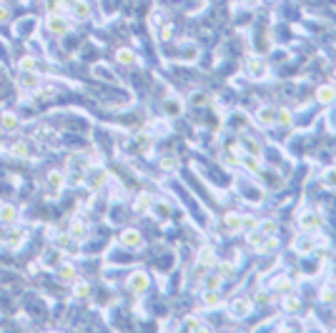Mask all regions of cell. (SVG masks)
<instances>
[{"label":"cell","mask_w":336,"mask_h":333,"mask_svg":"<svg viewBox=\"0 0 336 333\" xmlns=\"http://www.w3.org/2000/svg\"><path fill=\"white\" fill-rule=\"evenodd\" d=\"M191 100H193L196 105H201V103H206V95H203V93H196V95H193Z\"/></svg>","instance_id":"cell-41"},{"label":"cell","mask_w":336,"mask_h":333,"mask_svg":"<svg viewBox=\"0 0 336 333\" xmlns=\"http://www.w3.org/2000/svg\"><path fill=\"white\" fill-rule=\"evenodd\" d=\"M334 95H336L334 88H329V85H321V88H319V100H321V103H331Z\"/></svg>","instance_id":"cell-20"},{"label":"cell","mask_w":336,"mask_h":333,"mask_svg":"<svg viewBox=\"0 0 336 333\" xmlns=\"http://www.w3.org/2000/svg\"><path fill=\"white\" fill-rule=\"evenodd\" d=\"M226 226H229V231H239V228H241V215L229 213V215H226Z\"/></svg>","instance_id":"cell-23"},{"label":"cell","mask_w":336,"mask_h":333,"mask_svg":"<svg viewBox=\"0 0 336 333\" xmlns=\"http://www.w3.org/2000/svg\"><path fill=\"white\" fill-rule=\"evenodd\" d=\"M15 218H18L15 206H10V203H3V206H0V223H13Z\"/></svg>","instance_id":"cell-8"},{"label":"cell","mask_w":336,"mask_h":333,"mask_svg":"<svg viewBox=\"0 0 336 333\" xmlns=\"http://www.w3.org/2000/svg\"><path fill=\"white\" fill-rule=\"evenodd\" d=\"M261 68H264V65H261L258 58H251V60H248V70H251L253 78H264V70H261Z\"/></svg>","instance_id":"cell-19"},{"label":"cell","mask_w":336,"mask_h":333,"mask_svg":"<svg viewBox=\"0 0 336 333\" xmlns=\"http://www.w3.org/2000/svg\"><path fill=\"white\" fill-rule=\"evenodd\" d=\"M319 223H321V218H319L316 213H304V215H301V228H306V231L319 228Z\"/></svg>","instance_id":"cell-11"},{"label":"cell","mask_w":336,"mask_h":333,"mask_svg":"<svg viewBox=\"0 0 336 333\" xmlns=\"http://www.w3.org/2000/svg\"><path fill=\"white\" fill-rule=\"evenodd\" d=\"M258 226H261L258 231H261V233H266V236L276 231V223H274V220H261V223H258Z\"/></svg>","instance_id":"cell-28"},{"label":"cell","mask_w":336,"mask_h":333,"mask_svg":"<svg viewBox=\"0 0 336 333\" xmlns=\"http://www.w3.org/2000/svg\"><path fill=\"white\" fill-rule=\"evenodd\" d=\"M243 3H248V5H258V0H243Z\"/></svg>","instance_id":"cell-43"},{"label":"cell","mask_w":336,"mask_h":333,"mask_svg":"<svg viewBox=\"0 0 336 333\" xmlns=\"http://www.w3.org/2000/svg\"><path fill=\"white\" fill-rule=\"evenodd\" d=\"M46 180H48V186H50V188H63V183H65V173H63V170H58V168H53V170H48Z\"/></svg>","instance_id":"cell-6"},{"label":"cell","mask_w":336,"mask_h":333,"mask_svg":"<svg viewBox=\"0 0 336 333\" xmlns=\"http://www.w3.org/2000/svg\"><path fill=\"white\" fill-rule=\"evenodd\" d=\"M3 20H8V8L0 5V23H3Z\"/></svg>","instance_id":"cell-42"},{"label":"cell","mask_w":336,"mask_h":333,"mask_svg":"<svg viewBox=\"0 0 336 333\" xmlns=\"http://www.w3.org/2000/svg\"><path fill=\"white\" fill-rule=\"evenodd\" d=\"M58 278H60V281H73V278H76V271H73V266H68V263L58 266Z\"/></svg>","instance_id":"cell-17"},{"label":"cell","mask_w":336,"mask_h":333,"mask_svg":"<svg viewBox=\"0 0 336 333\" xmlns=\"http://www.w3.org/2000/svg\"><path fill=\"white\" fill-rule=\"evenodd\" d=\"M148 208H151V196L141 193V196L136 198V210H148Z\"/></svg>","instance_id":"cell-22"},{"label":"cell","mask_w":336,"mask_h":333,"mask_svg":"<svg viewBox=\"0 0 336 333\" xmlns=\"http://www.w3.org/2000/svg\"><path fill=\"white\" fill-rule=\"evenodd\" d=\"M324 180H326V183H329V186H334V188H336V168H334V170H329V173H326V178H324Z\"/></svg>","instance_id":"cell-37"},{"label":"cell","mask_w":336,"mask_h":333,"mask_svg":"<svg viewBox=\"0 0 336 333\" xmlns=\"http://www.w3.org/2000/svg\"><path fill=\"white\" fill-rule=\"evenodd\" d=\"M35 65H38V60H35L33 55H23L20 60H18V68L25 73V70H35Z\"/></svg>","instance_id":"cell-18"},{"label":"cell","mask_w":336,"mask_h":333,"mask_svg":"<svg viewBox=\"0 0 336 333\" xmlns=\"http://www.w3.org/2000/svg\"><path fill=\"white\" fill-rule=\"evenodd\" d=\"M241 161H243V166H246V168H248V170H258V168H261V166H258V161H256V158H248V156H243V158H241Z\"/></svg>","instance_id":"cell-32"},{"label":"cell","mask_w":336,"mask_h":333,"mask_svg":"<svg viewBox=\"0 0 336 333\" xmlns=\"http://www.w3.org/2000/svg\"><path fill=\"white\" fill-rule=\"evenodd\" d=\"M8 153H10L13 158H28V145H25L23 140H15V143H10Z\"/></svg>","instance_id":"cell-10"},{"label":"cell","mask_w":336,"mask_h":333,"mask_svg":"<svg viewBox=\"0 0 336 333\" xmlns=\"http://www.w3.org/2000/svg\"><path fill=\"white\" fill-rule=\"evenodd\" d=\"M248 311H251V301H246V298H239V301H234V306H231V316H234V318H246Z\"/></svg>","instance_id":"cell-5"},{"label":"cell","mask_w":336,"mask_h":333,"mask_svg":"<svg viewBox=\"0 0 336 333\" xmlns=\"http://www.w3.org/2000/svg\"><path fill=\"white\" fill-rule=\"evenodd\" d=\"M121 246H126V248H138V246H141V233H138L136 228H126V231L121 233Z\"/></svg>","instance_id":"cell-3"},{"label":"cell","mask_w":336,"mask_h":333,"mask_svg":"<svg viewBox=\"0 0 336 333\" xmlns=\"http://www.w3.org/2000/svg\"><path fill=\"white\" fill-rule=\"evenodd\" d=\"M258 121L264 123V125H269V123L274 121V113H271L269 108H261V110H258Z\"/></svg>","instance_id":"cell-27"},{"label":"cell","mask_w":336,"mask_h":333,"mask_svg":"<svg viewBox=\"0 0 336 333\" xmlns=\"http://www.w3.org/2000/svg\"><path fill=\"white\" fill-rule=\"evenodd\" d=\"M243 143H246V148H248L251 153H258V145H256V140H248V138H246Z\"/></svg>","instance_id":"cell-39"},{"label":"cell","mask_w":336,"mask_h":333,"mask_svg":"<svg viewBox=\"0 0 336 333\" xmlns=\"http://www.w3.org/2000/svg\"><path fill=\"white\" fill-rule=\"evenodd\" d=\"M70 13H73V18H76V20H88L91 8H88L86 3H81V0H76V3L70 5Z\"/></svg>","instance_id":"cell-7"},{"label":"cell","mask_w":336,"mask_h":333,"mask_svg":"<svg viewBox=\"0 0 336 333\" xmlns=\"http://www.w3.org/2000/svg\"><path fill=\"white\" fill-rule=\"evenodd\" d=\"M334 78H336V70H334Z\"/></svg>","instance_id":"cell-44"},{"label":"cell","mask_w":336,"mask_h":333,"mask_svg":"<svg viewBox=\"0 0 336 333\" xmlns=\"http://www.w3.org/2000/svg\"><path fill=\"white\" fill-rule=\"evenodd\" d=\"M274 248H276V238H274V236L258 243V250H261V253H269V250H274Z\"/></svg>","instance_id":"cell-26"},{"label":"cell","mask_w":336,"mask_h":333,"mask_svg":"<svg viewBox=\"0 0 336 333\" xmlns=\"http://www.w3.org/2000/svg\"><path fill=\"white\" fill-rule=\"evenodd\" d=\"M116 58H118V63H123V65H128V63H133V60H136V58H133V53H131L128 48H121Z\"/></svg>","instance_id":"cell-25"},{"label":"cell","mask_w":336,"mask_h":333,"mask_svg":"<svg viewBox=\"0 0 336 333\" xmlns=\"http://www.w3.org/2000/svg\"><path fill=\"white\" fill-rule=\"evenodd\" d=\"M158 35H161V41H166V38H171V28H168V25H163Z\"/></svg>","instance_id":"cell-40"},{"label":"cell","mask_w":336,"mask_h":333,"mask_svg":"<svg viewBox=\"0 0 336 333\" xmlns=\"http://www.w3.org/2000/svg\"><path fill=\"white\" fill-rule=\"evenodd\" d=\"M73 295H76V298H88V295H91L88 283H86V281H78L76 286H73Z\"/></svg>","instance_id":"cell-16"},{"label":"cell","mask_w":336,"mask_h":333,"mask_svg":"<svg viewBox=\"0 0 336 333\" xmlns=\"http://www.w3.org/2000/svg\"><path fill=\"white\" fill-rule=\"evenodd\" d=\"M20 83H23V85H28V88H38V85H41V81L33 76V70H25V76L20 78Z\"/></svg>","instance_id":"cell-21"},{"label":"cell","mask_w":336,"mask_h":333,"mask_svg":"<svg viewBox=\"0 0 336 333\" xmlns=\"http://www.w3.org/2000/svg\"><path fill=\"white\" fill-rule=\"evenodd\" d=\"M274 288H279V291H286V288H291V281H288L286 276H281V278H276V281H274Z\"/></svg>","instance_id":"cell-31"},{"label":"cell","mask_w":336,"mask_h":333,"mask_svg":"<svg viewBox=\"0 0 336 333\" xmlns=\"http://www.w3.org/2000/svg\"><path fill=\"white\" fill-rule=\"evenodd\" d=\"M276 121H279L281 125H286V123H288V110H284V108H281V110H279V118H276Z\"/></svg>","instance_id":"cell-38"},{"label":"cell","mask_w":336,"mask_h":333,"mask_svg":"<svg viewBox=\"0 0 336 333\" xmlns=\"http://www.w3.org/2000/svg\"><path fill=\"white\" fill-rule=\"evenodd\" d=\"M261 241H264V238H261V231H256V228H251V233H248V243H253V246H258Z\"/></svg>","instance_id":"cell-33"},{"label":"cell","mask_w":336,"mask_h":333,"mask_svg":"<svg viewBox=\"0 0 336 333\" xmlns=\"http://www.w3.org/2000/svg\"><path fill=\"white\" fill-rule=\"evenodd\" d=\"M203 303H206V306H216V303H218V293H216V288H206V293H203Z\"/></svg>","instance_id":"cell-24"},{"label":"cell","mask_w":336,"mask_h":333,"mask_svg":"<svg viewBox=\"0 0 336 333\" xmlns=\"http://www.w3.org/2000/svg\"><path fill=\"white\" fill-rule=\"evenodd\" d=\"M218 283H221V276H208L206 278V288H216Z\"/></svg>","instance_id":"cell-36"},{"label":"cell","mask_w":336,"mask_h":333,"mask_svg":"<svg viewBox=\"0 0 336 333\" xmlns=\"http://www.w3.org/2000/svg\"><path fill=\"white\" fill-rule=\"evenodd\" d=\"M213 263V250L211 248H201V253H198V276L206 271V266H211Z\"/></svg>","instance_id":"cell-9"},{"label":"cell","mask_w":336,"mask_h":333,"mask_svg":"<svg viewBox=\"0 0 336 333\" xmlns=\"http://www.w3.org/2000/svg\"><path fill=\"white\" fill-rule=\"evenodd\" d=\"M284 308H286V311H296V308H298V298H296V295H288V298H284Z\"/></svg>","instance_id":"cell-30"},{"label":"cell","mask_w":336,"mask_h":333,"mask_svg":"<svg viewBox=\"0 0 336 333\" xmlns=\"http://www.w3.org/2000/svg\"><path fill=\"white\" fill-rule=\"evenodd\" d=\"M83 233H86V223H83V220H73V223H70V231H68V236L70 238H83Z\"/></svg>","instance_id":"cell-13"},{"label":"cell","mask_w":336,"mask_h":333,"mask_svg":"<svg viewBox=\"0 0 336 333\" xmlns=\"http://www.w3.org/2000/svg\"><path fill=\"white\" fill-rule=\"evenodd\" d=\"M321 301H324V303H334V301H336V286H334V283H326V286H324Z\"/></svg>","instance_id":"cell-15"},{"label":"cell","mask_w":336,"mask_h":333,"mask_svg":"<svg viewBox=\"0 0 336 333\" xmlns=\"http://www.w3.org/2000/svg\"><path fill=\"white\" fill-rule=\"evenodd\" d=\"M23 238H25V231L23 228H13L10 236H8V248H18L23 243Z\"/></svg>","instance_id":"cell-12"},{"label":"cell","mask_w":336,"mask_h":333,"mask_svg":"<svg viewBox=\"0 0 336 333\" xmlns=\"http://www.w3.org/2000/svg\"><path fill=\"white\" fill-rule=\"evenodd\" d=\"M296 250L298 253H309V250H314V241L311 238H306V236H301V238H296Z\"/></svg>","instance_id":"cell-14"},{"label":"cell","mask_w":336,"mask_h":333,"mask_svg":"<svg viewBox=\"0 0 336 333\" xmlns=\"http://www.w3.org/2000/svg\"><path fill=\"white\" fill-rule=\"evenodd\" d=\"M163 170H176V158L173 156H166V158H161V163H158Z\"/></svg>","instance_id":"cell-29"},{"label":"cell","mask_w":336,"mask_h":333,"mask_svg":"<svg viewBox=\"0 0 336 333\" xmlns=\"http://www.w3.org/2000/svg\"><path fill=\"white\" fill-rule=\"evenodd\" d=\"M18 125H20V121L13 110H3V113H0V128L3 130H15Z\"/></svg>","instance_id":"cell-4"},{"label":"cell","mask_w":336,"mask_h":333,"mask_svg":"<svg viewBox=\"0 0 336 333\" xmlns=\"http://www.w3.org/2000/svg\"><path fill=\"white\" fill-rule=\"evenodd\" d=\"M166 110H168V113H171V116H178V113H181V108H178V103H176V100H171V103H166Z\"/></svg>","instance_id":"cell-35"},{"label":"cell","mask_w":336,"mask_h":333,"mask_svg":"<svg viewBox=\"0 0 336 333\" xmlns=\"http://www.w3.org/2000/svg\"><path fill=\"white\" fill-rule=\"evenodd\" d=\"M186 328H189V331H203V326L196 318H186Z\"/></svg>","instance_id":"cell-34"},{"label":"cell","mask_w":336,"mask_h":333,"mask_svg":"<svg viewBox=\"0 0 336 333\" xmlns=\"http://www.w3.org/2000/svg\"><path fill=\"white\" fill-rule=\"evenodd\" d=\"M128 288H131L133 293H143V291L148 288V276H145L143 271H133V273L128 276Z\"/></svg>","instance_id":"cell-1"},{"label":"cell","mask_w":336,"mask_h":333,"mask_svg":"<svg viewBox=\"0 0 336 333\" xmlns=\"http://www.w3.org/2000/svg\"><path fill=\"white\" fill-rule=\"evenodd\" d=\"M46 28H48L53 35H63V33L68 30V23H65L58 13H50V15L46 18Z\"/></svg>","instance_id":"cell-2"}]
</instances>
